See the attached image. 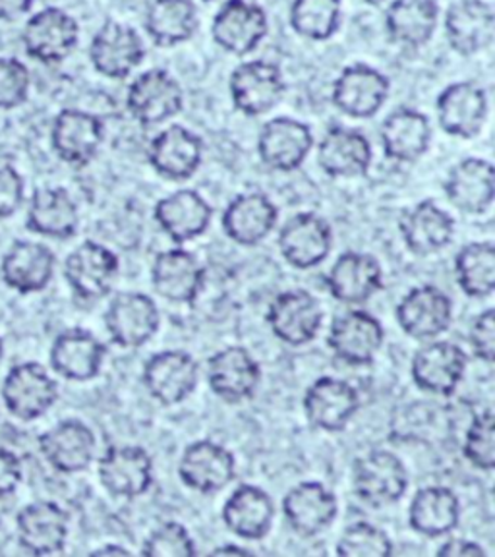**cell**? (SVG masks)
<instances>
[{
    "instance_id": "obj_37",
    "label": "cell",
    "mask_w": 495,
    "mask_h": 557,
    "mask_svg": "<svg viewBox=\"0 0 495 557\" xmlns=\"http://www.w3.org/2000/svg\"><path fill=\"white\" fill-rule=\"evenodd\" d=\"M399 231L409 252L430 256L451 244L455 221L435 201L422 200L400 215Z\"/></svg>"
},
{
    "instance_id": "obj_49",
    "label": "cell",
    "mask_w": 495,
    "mask_h": 557,
    "mask_svg": "<svg viewBox=\"0 0 495 557\" xmlns=\"http://www.w3.org/2000/svg\"><path fill=\"white\" fill-rule=\"evenodd\" d=\"M29 94V70L14 57H0V111L26 103Z\"/></svg>"
},
{
    "instance_id": "obj_35",
    "label": "cell",
    "mask_w": 495,
    "mask_h": 557,
    "mask_svg": "<svg viewBox=\"0 0 495 557\" xmlns=\"http://www.w3.org/2000/svg\"><path fill=\"white\" fill-rule=\"evenodd\" d=\"M279 209L261 191L236 196L223 211L221 225L225 235L240 246H256L277 225Z\"/></svg>"
},
{
    "instance_id": "obj_1",
    "label": "cell",
    "mask_w": 495,
    "mask_h": 557,
    "mask_svg": "<svg viewBox=\"0 0 495 557\" xmlns=\"http://www.w3.org/2000/svg\"><path fill=\"white\" fill-rule=\"evenodd\" d=\"M352 487L366 505L387 507L407 494L409 474L395 453L370 451L352 465Z\"/></svg>"
},
{
    "instance_id": "obj_43",
    "label": "cell",
    "mask_w": 495,
    "mask_h": 557,
    "mask_svg": "<svg viewBox=\"0 0 495 557\" xmlns=\"http://www.w3.org/2000/svg\"><path fill=\"white\" fill-rule=\"evenodd\" d=\"M198 26V9L191 0H153L149 4L146 32L159 47H176L190 41Z\"/></svg>"
},
{
    "instance_id": "obj_28",
    "label": "cell",
    "mask_w": 495,
    "mask_h": 557,
    "mask_svg": "<svg viewBox=\"0 0 495 557\" xmlns=\"http://www.w3.org/2000/svg\"><path fill=\"white\" fill-rule=\"evenodd\" d=\"M325 285L343 305H364L383 287L382 265L372 253H341L331 265Z\"/></svg>"
},
{
    "instance_id": "obj_58",
    "label": "cell",
    "mask_w": 495,
    "mask_h": 557,
    "mask_svg": "<svg viewBox=\"0 0 495 557\" xmlns=\"http://www.w3.org/2000/svg\"><path fill=\"white\" fill-rule=\"evenodd\" d=\"M2 352H4V343L0 339V358H2Z\"/></svg>"
},
{
    "instance_id": "obj_56",
    "label": "cell",
    "mask_w": 495,
    "mask_h": 557,
    "mask_svg": "<svg viewBox=\"0 0 495 557\" xmlns=\"http://www.w3.org/2000/svg\"><path fill=\"white\" fill-rule=\"evenodd\" d=\"M211 554H213V556H221V554H240V556H248L250 549L238 548V546H218Z\"/></svg>"
},
{
    "instance_id": "obj_12",
    "label": "cell",
    "mask_w": 495,
    "mask_h": 557,
    "mask_svg": "<svg viewBox=\"0 0 495 557\" xmlns=\"http://www.w3.org/2000/svg\"><path fill=\"white\" fill-rule=\"evenodd\" d=\"M99 480L114 497L144 496L153 486V461L139 445H111L99 459Z\"/></svg>"
},
{
    "instance_id": "obj_19",
    "label": "cell",
    "mask_w": 495,
    "mask_h": 557,
    "mask_svg": "<svg viewBox=\"0 0 495 557\" xmlns=\"http://www.w3.org/2000/svg\"><path fill=\"white\" fill-rule=\"evenodd\" d=\"M203 159V141L198 134L171 124L151 139L148 161L159 176L173 183H183L196 174Z\"/></svg>"
},
{
    "instance_id": "obj_53",
    "label": "cell",
    "mask_w": 495,
    "mask_h": 557,
    "mask_svg": "<svg viewBox=\"0 0 495 557\" xmlns=\"http://www.w3.org/2000/svg\"><path fill=\"white\" fill-rule=\"evenodd\" d=\"M435 554L440 557H486V549L474 540L451 539L444 542Z\"/></svg>"
},
{
    "instance_id": "obj_29",
    "label": "cell",
    "mask_w": 495,
    "mask_h": 557,
    "mask_svg": "<svg viewBox=\"0 0 495 557\" xmlns=\"http://www.w3.org/2000/svg\"><path fill=\"white\" fill-rule=\"evenodd\" d=\"M444 26L453 51L472 57L494 41V9L486 0H455L445 12Z\"/></svg>"
},
{
    "instance_id": "obj_20",
    "label": "cell",
    "mask_w": 495,
    "mask_h": 557,
    "mask_svg": "<svg viewBox=\"0 0 495 557\" xmlns=\"http://www.w3.org/2000/svg\"><path fill=\"white\" fill-rule=\"evenodd\" d=\"M283 515L288 527L306 539L327 531L339 513V502L322 482L306 480L290 487L283 497Z\"/></svg>"
},
{
    "instance_id": "obj_21",
    "label": "cell",
    "mask_w": 495,
    "mask_h": 557,
    "mask_svg": "<svg viewBox=\"0 0 495 557\" xmlns=\"http://www.w3.org/2000/svg\"><path fill=\"white\" fill-rule=\"evenodd\" d=\"M437 124L453 138L479 136L487 119V96L474 82H455L435 101Z\"/></svg>"
},
{
    "instance_id": "obj_14",
    "label": "cell",
    "mask_w": 495,
    "mask_h": 557,
    "mask_svg": "<svg viewBox=\"0 0 495 557\" xmlns=\"http://www.w3.org/2000/svg\"><path fill=\"white\" fill-rule=\"evenodd\" d=\"M161 323L159 308L144 293H122L114 296L104 313V327L114 345L136 348L146 345Z\"/></svg>"
},
{
    "instance_id": "obj_36",
    "label": "cell",
    "mask_w": 495,
    "mask_h": 557,
    "mask_svg": "<svg viewBox=\"0 0 495 557\" xmlns=\"http://www.w3.org/2000/svg\"><path fill=\"white\" fill-rule=\"evenodd\" d=\"M57 258L51 248L32 240H16L4 253L0 273L4 283L20 295H32L49 287Z\"/></svg>"
},
{
    "instance_id": "obj_33",
    "label": "cell",
    "mask_w": 495,
    "mask_h": 557,
    "mask_svg": "<svg viewBox=\"0 0 495 557\" xmlns=\"http://www.w3.org/2000/svg\"><path fill=\"white\" fill-rule=\"evenodd\" d=\"M103 343L86 330L62 331L52 341L51 368L70 382H89L101 372L104 362Z\"/></svg>"
},
{
    "instance_id": "obj_57",
    "label": "cell",
    "mask_w": 495,
    "mask_h": 557,
    "mask_svg": "<svg viewBox=\"0 0 495 557\" xmlns=\"http://www.w3.org/2000/svg\"><path fill=\"white\" fill-rule=\"evenodd\" d=\"M366 4H382L383 0H362Z\"/></svg>"
},
{
    "instance_id": "obj_11",
    "label": "cell",
    "mask_w": 495,
    "mask_h": 557,
    "mask_svg": "<svg viewBox=\"0 0 495 557\" xmlns=\"http://www.w3.org/2000/svg\"><path fill=\"white\" fill-rule=\"evenodd\" d=\"M385 339L383 325L366 310H348L335 318L327 333L331 352L348 366H368L374 362Z\"/></svg>"
},
{
    "instance_id": "obj_6",
    "label": "cell",
    "mask_w": 495,
    "mask_h": 557,
    "mask_svg": "<svg viewBox=\"0 0 495 557\" xmlns=\"http://www.w3.org/2000/svg\"><path fill=\"white\" fill-rule=\"evenodd\" d=\"M2 399L12 417L24 422L44 417L59 399V385L44 366L22 362L12 366L2 383Z\"/></svg>"
},
{
    "instance_id": "obj_38",
    "label": "cell",
    "mask_w": 495,
    "mask_h": 557,
    "mask_svg": "<svg viewBox=\"0 0 495 557\" xmlns=\"http://www.w3.org/2000/svg\"><path fill=\"white\" fill-rule=\"evenodd\" d=\"M226 529L243 540H261L270 534L275 504L270 494L253 484H240L226 497L221 511Z\"/></svg>"
},
{
    "instance_id": "obj_10",
    "label": "cell",
    "mask_w": 495,
    "mask_h": 557,
    "mask_svg": "<svg viewBox=\"0 0 495 557\" xmlns=\"http://www.w3.org/2000/svg\"><path fill=\"white\" fill-rule=\"evenodd\" d=\"M392 84L378 69L355 62L333 82L331 101L350 119L374 116L389 97Z\"/></svg>"
},
{
    "instance_id": "obj_9",
    "label": "cell",
    "mask_w": 495,
    "mask_h": 557,
    "mask_svg": "<svg viewBox=\"0 0 495 557\" xmlns=\"http://www.w3.org/2000/svg\"><path fill=\"white\" fill-rule=\"evenodd\" d=\"M469 366L467 352L449 341H432L422 348L410 362V375L418 389L449 397L461 385Z\"/></svg>"
},
{
    "instance_id": "obj_54",
    "label": "cell",
    "mask_w": 495,
    "mask_h": 557,
    "mask_svg": "<svg viewBox=\"0 0 495 557\" xmlns=\"http://www.w3.org/2000/svg\"><path fill=\"white\" fill-rule=\"evenodd\" d=\"M35 0H0V20L2 22H12L20 16L27 14Z\"/></svg>"
},
{
    "instance_id": "obj_34",
    "label": "cell",
    "mask_w": 495,
    "mask_h": 557,
    "mask_svg": "<svg viewBox=\"0 0 495 557\" xmlns=\"http://www.w3.org/2000/svg\"><path fill=\"white\" fill-rule=\"evenodd\" d=\"M318 163L333 178H357L372 165V144L357 128L331 126L318 146Z\"/></svg>"
},
{
    "instance_id": "obj_13",
    "label": "cell",
    "mask_w": 495,
    "mask_h": 557,
    "mask_svg": "<svg viewBox=\"0 0 495 557\" xmlns=\"http://www.w3.org/2000/svg\"><path fill=\"white\" fill-rule=\"evenodd\" d=\"M146 57L144 41L134 27L104 22L89 45V61L104 78H128Z\"/></svg>"
},
{
    "instance_id": "obj_46",
    "label": "cell",
    "mask_w": 495,
    "mask_h": 557,
    "mask_svg": "<svg viewBox=\"0 0 495 557\" xmlns=\"http://www.w3.org/2000/svg\"><path fill=\"white\" fill-rule=\"evenodd\" d=\"M335 552L343 557H389L393 542L389 534L375 524L352 522L341 534Z\"/></svg>"
},
{
    "instance_id": "obj_44",
    "label": "cell",
    "mask_w": 495,
    "mask_h": 557,
    "mask_svg": "<svg viewBox=\"0 0 495 557\" xmlns=\"http://www.w3.org/2000/svg\"><path fill=\"white\" fill-rule=\"evenodd\" d=\"M455 277L465 295L486 298L495 288L494 243H470L455 256Z\"/></svg>"
},
{
    "instance_id": "obj_45",
    "label": "cell",
    "mask_w": 495,
    "mask_h": 557,
    "mask_svg": "<svg viewBox=\"0 0 495 557\" xmlns=\"http://www.w3.org/2000/svg\"><path fill=\"white\" fill-rule=\"evenodd\" d=\"M290 27L310 41H327L341 27V0H293Z\"/></svg>"
},
{
    "instance_id": "obj_39",
    "label": "cell",
    "mask_w": 495,
    "mask_h": 557,
    "mask_svg": "<svg viewBox=\"0 0 495 557\" xmlns=\"http://www.w3.org/2000/svg\"><path fill=\"white\" fill-rule=\"evenodd\" d=\"M383 151L397 163H414L432 144V126L424 113L410 107H399L382 124Z\"/></svg>"
},
{
    "instance_id": "obj_15",
    "label": "cell",
    "mask_w": 495,
    "mask_h": 557,
    "mask_svg": "<svg viewBox=\"0 0 495 557\" xmlns=\"http://www.w3.org/2000/svg\"><path fill=\"white\" fill-rule=\"evenodd\" d=\"M268 14L256 2L226 0L211 24L213 41L235 57L252 52L268 35Z\"/></svg>"
},
{
    "instance_id": "obj_40",
    "label": "cell",
    "mask_w": 495,
    "mask_h": 557,
    "mask_svg": "<svg viewBox=\"0 0 495 557\" xmlns=\"http://www.w3.org/2000/svg\"><path fill=\"white\" fill-rule=\"evenodd\" d=\"M26 225L35 235L66 240L78 231V206L70 191L61 186L35 190L27 208Z\"/></svg>"
},
{
    "instance_id": "obj_27",
    "label": "cell",
    "mask_w": 495,
    "mask_h": 557,
    "mask_svg": "<svg viewBox=\"0 0 495 557\" xmlns=\"http://www.w3.org/2000/svg\"><path fill=\"white\" fill-rule=\"evenodd\" d=\"M96 435L82 420L69 418L39 437V451L62 474L86 470L96 457Z\"/></svg>"
},
{
    "instance_id": "obj_48",
    "label": "cell",
    "mask_w": 495,
    "mask_h": 557,
    "mask_svg": "<svg viewBox=\"0 0 495 557\" xmlns=\"http://www.w3.org/2000/svg\"><path fill=\"white\" fill-rule=\"evenodd\" d=\"M141 554L148 557H190L196 556L198 549L184 524L166 521L149 534Z\"/></svg>"
},
{
    "instance_id": "obj_8",
    "label": "cell",
    "mask_w": 495,
    "mask_h": 557,
    "mask_svg": "<svg viewBox=\"0 0 495 557\" xmlns=\"http://www.w3.org/2000/svg\"><path fill=\"white\" fill-rule=\"evenodd\" d=\"M121 270L116 253L103 244L86 240L79 244L64 261V277L74 295L94 302L113 290L114 281Z\"/></svg>"
},
{
    "instance_id": "obj_30",
    "label": "cell",
    "mask_w": 495,
    "mask_h": 557,
    "mask_svg": "<svg viewBox=\"0 0 495 557\" xmlns=\"http://www.w3.org/2000/svg\"><path fill=\"white\" fill-rule=\"evenodd\" d=\"M444 190L453 208L469 215H482L494 203V165L479 157L462 159L447 174Z\"/></svg>"
},
{
    "instance_id": "obj_4",
    "label": "cell",
    "mask_w": 495,
    "mask_h": 557,
    "mask_svg": "<svg viewBox=\"0 0 495 557\" xmlns=\"http://www.w3.org/2000/svg\"><path fill=\"white\" fill-rule=\"evenodd\" d=\"M183 107V87L166 70H148L139 74L128 87L126 109L132 119L144 126L169 121L181 113Z\"/></svg>"
},
{
    "instance_id": "obj_47",
    "label": "cell",
    "mask_w": 495,
    "mask_h": 557,
    "mask_svg": "<svg viewBox=\"0 0 495 557\" xmlns=\"http://www.w3.org/2000/svg\"><path fill=\"white\" fill-rule=\"evenodd\" d=\"M465 459L480 470H494L495 467V420L494 412L487 409L472 418L465 444Z\"/></svg>"
},
{
    "instance_id": "obj_7",
    "label": "cell",
    "mask_w": 495,
    "mask_h": 557,
    "mask_svg": "<svg viewBox=\"0 0 495 557\" xmlns=\"http://www.w3.org/2000/svg\"><path fill=\"white\" fill-rule=\"evenodd\" d=\"M285 87L283 70L268 61L243 62L228 79L233 104L246 116L270 113L285 96Z\"/></svg>"
},
{
    "instance_id": "obj_32",
    "label": "cell",
    "mask_w": 495,
    "mask_h": 557,
    "mask_svg": "<svg viewBox=\"0 0 495 557\" xmlns=\"http://www.w3.org/2000/svg\"><path fill=\"white\" fill-rule=\"evenodd\" d=\"M206 271L194 253L184 248L159 252L151 265V285L159 296L176 305H190L203 287Z\"/></svg>"
},
{
    "instance_id": "obj_42",
    "label": "cell",
    "mask_w": 495,
    "mask_h": 557,
    "mask_svg": "<svg viewBox=\"0 0 495 557\" xmlns=\"http://www.w3.org/2000/svg\"><path fill=\"white\" fill-rule=\"evenodd\" d=\"M437 20L435 0H392L385 12V32L393 44L420 49L434 37Z\"/></svg>"
},
{
    "instance_id": "obj_2",
    "label": "cell",
    "mask_w": 495,
    "mask_h": 557,
    "mask_svg": "<svg viewBox=\"0 0 495 557\" xmlns=\"http://www.w3.org/2000/svg\"><path fill=\"white\" fill-rule=\"evenodd\" d=\"M265 320L279 341L288 347H305L322 331V305L305 288H293L273 298Z\"/></svg>"
},
{
    "instance_id": "obj_55",
    "label": "cell",
    "mask_w": 495,
    "mask_h": 557,
    "mask_svg": "<svg viewBox=\"0 0 495 557\" xmlns=\"http://www.w3.org/2000/svg\"><path fill=\"white\" fill-rule=\"evenodd\" d=\"M91 556H131V549L122 546H103V548L91 552Z\"/></svg>"
},
{
    "instance_id": "obj_51",
    "label": "cell",
    "mask_w": 495,
    "mask_h": 557,
    "mask_svg": "<svg viewBox=\"0 0 495 557\" xmlns=\"http://www.w3.org/2000/svg\"><path fill=\"white\" fill-rule=\"evenodd\" d=\"M26 196V184L14 166L0 165V221L16 215Z\"/></svg>"
},
{
    "instance_id": "obj_5",
    "label": "cell",
    "mask_w": 495,
    "mask_h": 557,
    "mask_svg": "<svg viewBox=\"0 0 495 557\" xmlns=\"http://www.w3.org/2000/svg\"><path fill=\"white\" fill-rule=\"evenodd\" d=\"M141 382L149 395L163 407L188 399L200 382V366L190 352L163 350L144 364Z\"/></svg>"
},
{
    "instance_id": "obj_17",
    "label": "cell",
    "mask_w": 495,
    "mask_h": 557,
    "mask_svg": "<svg viewBox=\"0 0 495 557\" xmlns=\"http://www.w3.org/2000/svg\"><path fill=\"white\" fill-rule=\"evenodd\" d=\"M279 252L296 270H310L320 265L331 252L333 231L318 213H298L281 226Z\"/></svg>"
},
{
    "instance_id": "obj_59",
    "label": "cell",
    "mask_w": 495,
    "mask_h": 557,
    "mask_svg": "<svg viewBox=\"0 0 495 557\" xmlns=\"http://www.w3.org/2000/svg\"><path fill=\"white\" fill-rule=\"evenodd\" d=\"M203 2H211V0H203Z\"/></svg>"
},
{
    "instance_id": "obj_16",
    "label": "cell",
    "mask_w": 495,
    "mask_h": 557,
    "mask_svg": "<svg viewBox=\"0 0 495 557\" xmlns=\"http://www.w3.org/2000/svg\"><path fill=\"white\" fill-rule=\"evenodd\" d=\"M395 318L400 330L412 339H435L444 335L451 325V298L434 285L410 288L409 293L400 298Z\"/></svg>"
},
{
    "instance_id": "obj_25",
    "label": "cell",
    "mask_w": 495,
    "mask_h": 557,
    "mask_svg": "<svg viewBox=\"0 0 495 557\" xmlns=\"http://www.w3.org/2000/svg\"><path fill=\"white\" fill-rule=\"evenodd\" d=\"M178 476L186 486L200 494H215L235 480V455L209 440L194 442L184 449Z\"/></svg>"
},
{
    "instance_id": "obj_18",
    "label": "cell",
    "mask_w": 495,
    "mask_h": 557,
    "mask_svg": "<svg viewBox=\"0 0 495 557\" xmlns=\"http://www.w3.org/2000/svg\"><path fill=\"white\" fill-rule=\"evenodd\" d=\"M103 138L104 124L96 114L64 109L52 121V149L69 165H89L99 153Z\"/></svg>"
},
{
    "instance_id": "obj_50",
    "label": "cell",
    "mask_w": 495,
    "mask_h": 557,
    "mask_svg": "<svg viewBox=\"0 0 495 557\" xmlns=\"http://www.w3.org/2000/svg\"><path fill=\"white\" fill-rule=\"evenodd\" d=\"M469 343L472 352L492 364L495 358V313L494 308H486L484 312L479 313L469 331Z\"/></svg>"
},
{
    "instance_id": "obj_3",
    "label": "cell",
    "mask_w": 495,
    "mask_h": 557,
    "mask_svg": "<svg viewBox=\"0 0 495 557\" xmlns=\"http://www.w3.org/2000/svg\"><path fill=\"white\" fill-rule=\"evenodd\" d=\"M79 41V26L66 10L49 7L29 17L22 44L27 57L44 64L66 61Z\"/></svg>"
},
{
    "instance_id": "obj_26",
    "label": "cell",
    "mask_w": 495,
    "mask_h": 557,
    "mask_svg": "<svg viewBox=\"0 0 495 557\" xmlns=\"http://www.w3.org/2000/svg\"><path fill=\"white\" fill-rule=\"evenodd\" d=\"M69 513L54 502H34L16 517L20 546L34 556L61 554L69 539Z\"/></svg>"
},
{
    "instance_id": "obj_23",
    "label": "cell",
    "mask_w": 495,
    "mask_h": 557,
    "mask_svg": "<svg viewBox=\"0 0 495 557\" xmlns=\"http://www.w3.org/2000/svg\"><path fill=\"white\" fill-rule=\"evenodd\" d=\"M261 382V368L250 350L226 347L208 360V383L219 399L238 405L252 399Z\"/></svg>"
},
{
    "instance_id": "obj_22",
    "label": "cell",
    "mask_w": 495,
    "mask_h": 557,
    "mask_svg": "<svg viewBox=\"0 0 495 557\" xmlns=\"http://www.w3.org/2000/svg\"><path fill=\"white\" fill-rule=\"evenodd\" d=\"M312 148L310 126L290 116H277L265 122L258 136V153L263 165L281 173H290L305 165Z\"/></svg>"
},
{
    "instance_id": "obj_41",
    "label": "cell",
    "mask_w": 495,
    "mask_h": 557,
    "mask_svg": "<svg viewBox=\"0 0 495 557\" xmlns=\"http://www.w3.org/2000/svg\"><path fill=\"white\" fill-rule=\"evenodd\" d=\"M461 521V504L451 487L426 486L418 490L409 507V524L412 531L442 539Z\"/></svg>"
},
{
    "instance_id": "obj_52",
    "label": "cell",
    "mask_w": 495,
    "mask_h": 557,
    "mask_svg": "<svg viewBox=\"0 0 495 557\" xmlns=\"http://www.w3.org/2000/svg\"><path fill=\"white\" fill-rule=\"evenodd\" d=\"M22 482V462L16 453L0 447V499L12 496Z\"/></svg>"
},
{
    "instance_id": "obj_24",
    "label": "cell",
    "mask_w": 495,
    "mask_h": 557,
    "mask_svg": "<svg viewBox=\"0 0 495 557\" xmlns=\"http://www.w3.org/2000/svg\"><path fill=\"white\" fill-rule=\"evenodd\" d=\"M305 414L315 430L322 432H341L347 428L350 418L360 407L358 392L339 377H320L306 389Z\"/></svg>"
},
{
    "instance_id": "obj_31",
    "label": "cell",
    "mask_w": 495,
    "mask_h": 557,
    "mask_svg": "<svg viewBox=\"0 0 495 557\" xmlns=\"http://www.w3.org/2000/svg\"><path fill=\"white\" fill-rule=\"evenodd\" d=\"M153 218L173 243L184 244L208 231L213 209L200 191L183 188L157 201Z\"/></svg>"
}]
</instances>
